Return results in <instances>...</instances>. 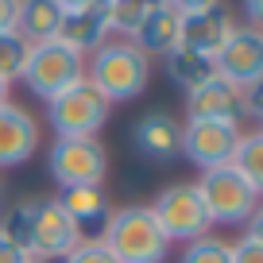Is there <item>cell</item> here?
<instances>
[{
	"instance_id": "4",
	"label": "cell",
	"mask_w": 263,
	"mask_h": 263,
	"mask_svg": "<svg viewBox=\"0 0 263 263\" xmlns=\"http://www.w3.org/2000/svg\"><path fill=\"white\" fill-rule=\"evenodd\" d=\"M147 209H151V217L159 221V229H163V236L171 240V244L174 240L190 244V240H197V236H209V229H213L197 182H171V186H163L151 197Z\"/></svg>"
},
{
	"instance_id": "17",
	"label": "cell",
	"mask_w": 263,
	"mask_h": 263,
	"mask_svg": "<svg viewBox=\"0 0 263 263\" xmlns=\"http://www.w3.org/2000/svg\"><path fill=\"white\" fill-rule=\"evenodd\" d=\"M244 116V93L236 85H229L224 78H213L209 85H201L197 93L186 97V120H229L240 124Z\"/></svg>"
},
{
	"instance_id": "5",
	"label": "cell",
	"mask_w": 263,
	"mask_h": 263,
	"mask_svg": "<svg viewBox=\"0 0 263 263\" xmlns=\"http://www.w3.org/2000/svg\"><path fill=\"white\" fill-rule=\"evenodd\" d=\"M197 190H201V201L209 209V221L224 224V229H244L252 221V213L259 209V194L248 186V178L232 163L205 171L197 178Z\"/></svg>"
},
{
	"instance_id": "16",
	"label": "cell",
	"mask_w": 263,
	"mask_h": 263,
	"mask_svg": "<svg viewBox=\"0 0 263 263\" xmlns=\"http://www.w3.org/2000/svg\"><path fill=\"white\" fill-rule=\"evenodd\" d=\"M178 35H182V12L178 0H159L151 4L147 16H143V27L136 31V47L147 58H166L171 50H178Z\"/></svg>"
},
{
	"instance_id": "1",
	"label": "cell",
	"mask_w": 263,
	"mask_h": 263,
	"mask_svg": "<svg viewBox=\"0 0 263 263\" xmlns=\"http://www.w3.org/2000/svg\"><path fill=\"white\" fill-rule=\"evenodd\" d=\"M85 78L101 89L108 105L136 101L151 82V58L128 39H108L85 58Z\"/></svg>"
},
{
	"instance_id": "13",
	"label": "cell",
	"mask_w": 263,
	"mask_h": 263,
	"mask_svg": "<svg viewBox=\"0 0 263 263\" xmlns=\"http://www.w3.org/2000/svg\"><path fill=\"white\" fill-rule=\"evenodd\" d=\"M82 240H101L112 221V197L105 186H66L54 197Z\"/></svg>"
},
{
	"instance_id": "19",
	"label": "cell",
	"mask_w": 263,
	"mask_h": 263,
	"mask_svg": "<svg viewBox=\"0 0 263 263\" xmlns=\"http://www.w3.org/2000/svg\"><path fill=\"white\" fill-rule=\"evenodd\" d=\"M166 62V74H171V82L178 85L182 93H197L201 85H209L217 78V66H213V58H205V54H194V50H171V54L163 58Z\"/></svg>"
},
{
	"instance_id": "22",
	"label": "cell",
	"mask_w": 263,
	"mask_h": 263,
	"mask_svg": "<svg viewBox=\"0 0 263 263\" xmlns=\"http://www.w3.org/2000/svg\"><path fill=\"white\" fill-rule=\"evenodd\" d=\"M31 221H35V197H27V201H20V205H12L8 213H4L0 236L12 240V244L24 248V252H31Z\"/></svg>"
},
{
	"instance_id": "18",
	"label": "cell",
	"mask_w": 263,
	"mask_h": 263,
	"mask_svg": "<svg viewBox=\"0 0 263 263\" xmlns=\"http://www.w3.org/2000/svg\"><path fill=\"white\" fill-rule=\"evenodd\" d=\"M58 24H62V0H20V24L16 35L35 43L58 39Z\"/></svg>"
},
{
	"instance_id": "9",
	"label": "cell",
	"mask_w": 263,
	"mask_h": 263,
	"mask_svg": "<svg viewBox=\"0 0 263 263\" xmlns=\"http://www.w3.org/2000/svg\"><path fill=\"white\" fill-rule=\"evenodd\" d=\"M182 12V35L178 47L194 50V54L217 58V50L224 47V39L236 27V16H229L224 4H213V0H190V4H178Z\"/></svg>"
},
{
	"instance_id": "23",
	"label": "cell",
	"mask_w": 263,
	"mask_h": 263,
	"mask_svg": "<svg viewBox=\"0 0 263 263\" xmlns=\"http://www.w3.org/2000/svg\"><path fill=\"white\" fill-rule=\"evenodd\" d=\"M27 54H31V43H27V39H20L16 31L0 35V78H4V82H8V85L24 78Z\"/></svg>"
},
{
	"instance_id": "14",
	"label": "cell",
	"mask_w": 263,
	"mask_h": 263,
	"mask_svg": "<svg viewBox=\"0 0 263 263\" xmlns=\"http://www.w3.org/2000/svg\"><path fill=\"white\" fill-rule=\"evenodd\" d=\"M43 143V128L24 105L8 101V105L0 108V171H8V166H20L39 151Z\"/></svg>"
},
{
	"instance_id": "29",
	"label": "cell",
	"mask_w": 263,
	"mask_h": 263,
	"mask_svg": "<svg viewBox=\"0 0 263 263\" xmlns=\"http://www.w3.org/2000/svg\"><path fill=\"white\" fill-rule=\"evenodd\" d=\"M0 263H35L31 252H24V248H16L12 240L0 236Z\"/></svg>"
},
{
	"instance_id": "7",
	"label": "cell",
	"mask_w": 263,
	"mask_h": 263,
	"mask_svg": "<svg viewBox=\"0 0 263 263\" xmlns=\"http://www.w3.org/2000/svg\"><path fill=\"white\" fill-rule=\"evenodd\" d=\"M47 171L58 182V190L66 186H105L108 174V147L101 140H54L47 155Z\"/></svg>"
},
{
	"instance_id": "11",
	"label": "cell",
	"mask_w": 263,
	"mask_h": 263,
	"mask_svg": "<svg viewBox=\"0 0 263 263\" xmlns=\"http://www.w3.org/2000/svg\"><path fill=\"white\" fill-rule=\"evenodd\" d=\"M213 66H217V78H224L236 89H248L252 82L263 78V35L252 31L248 24H236L232 35L224 39V47L217 50Z\"/></svg>"
},
{
	"instance_id": "30",
	"label": "cell",
	"mask_w": 263,
	"mask_h": 263,
	"mask_svg": "<svg viewBox=\"0 0 263 263\" xmlns=\"http://www.w3.org/2000/svg\"><path fill=\"white\" fill-rule=\"evenodd\" d=\"M240 12H244V24L252 27V31H259V35H263V0H248Z\"/></svg>"
},
{
	"instance_id": "27",
	"label": "cell",
	"mask_w": 263,
	"mask_h": 263,
	"mask_svg": "<svg viewBox=\"0 0 263 263\" xmlns=\"http://www.w3.org/2000/svg\"><path fill=\"white\" fill-rule=\"evenodd\" d=\"M240 93H244V116H252V120L263 124V78L252 82L248 89H240Z\"/></svg>"
},
{
	"instance_id": "2",
	"label": "cell",
	"mask_w": 263,
	"mask_h": 263,
	"mask_svg": "<svg viewBox=\"0 0 263 263\" xmlns=\"http://www.w3.org/2000/svg\"><path fill=\"white\" fill-rule=\"evenodd\" d=\"M101 240L116 255V263H166V255H171V240L163 236L147 205L112 209V221Z\"/></svg>"
},
{
	"instance_id": "8",
	"label": "cell",
	"mask_w": 263,
	"mask_h": 263,
	"mask_svg": "<svg viewBox=\"0 0 263 263\" xmlns=\"http://www.w3.org/2000/svg\"><path fill=\"white\" fill-rule=\"evenodd\" d=\"M240 124L229 120H182V151L197 171H217V166H229L236 159L240 147Z\"/></svg>"
},
{
	"instance_id": "6",
	"label": "cell",
	"mask_w": 263,
	"mask_h": 263,
	"mask_svg": "<svg viewBox=\"0 0 263 263\" xmlns=\"http://www.w3.org/2000/svg\"><path fill=\"white\" fill-rule=\"evenodd\" d=\"M82 78H85V58L78 54V50L62 47L58 39H50V43H35L31 47L20 82H24L39 101H50L62 89H70L74 82H82Z\"/></svg>"
},
{
	"instance_id": "24",
	"label": "cell",
	"mask_w": 263,
	"mask_h": 263,
	"mask_svg": "<svg viewBox=\"0 0 263 263\" xmlns=\"http://www.w3.org/2000/svg\"><path fill=\"white\" fill-rule=\"evenodd\" d=\"M178 263H232V244L229 240H221V236H197V240H190L186 248H182V255H178Z\"/></svg>"
},
{
	"instance_id": "20",
	"label": "cell",
	"mask_w": 263,
	"mask_h": 263,
	"mask_svg": "<svg viewBox=\"0 0 263 263\" xmlns=\"http://www.w3.org/2000/svg\"><path fill=\"white\" fill-rule=\"evenodd\" d=\"M151 0H108L105 16H108V35L116 39H136V31L143 27V16H147Z\"/></svg>"
},
{
	"instance_id": "21",
	"label": "cell",
	"mask_w": 263,
	"mask_h": 263,
	"mask_svg": "<svg viewBox=\"0 0 263 263\" xmlns=\"http://www.w3.org/2000/svg\"><path fill=\"white\" fill-rule=\"evenodd\" d=\"M240 174L248 178V186L259 194L263 201V128L259 132H244L240 136V147H236V159H232Z\"/></svg>"
},
{
	"instance_id": "15",
	"label": "cell",
	"mask_w": 263,
	"mask_h": 263,
	"mask_svg": "<svg viewBox=\"0 0 263 263\" xmlns=\"http://www.w3.org/2000/svg\"><path fill=\"white\" fill-rule=\"evenodd\" d=\"M132 147L151 163H166L182 151V120L171 112H143L132 124Z\"/></svg>"
},
{
	"instance_id": "26",
	"label": "cell",
	"mask_w": 263,
	"mask_h": 263,
	"mask_svg": "<svg viewBox=\"0 0 263 263\" xmlns=\"http://www.w3.org/2000/svg\"><path fill=\"white\" fill-rule=\"evenodd\" d=\"M232 263H263V244L240 236L236 244H232Z\"/></svg>"
},
{
	"instance_id": "32",
	"label": "cell",
	"mask_w": 263,
	"mask_h": 263,
	"mask_svg": "<svg viewBox=\"0 0 263 263\" xmlns=\"http://www.w3.org/2000/svg\"><path fill=\"white\" fill-rule=\"evenodd\" d=\"M8 101H12V85H8V82H4V78H0V108L8 105Z\"/></svg>"
},
{
	"instance_id": "10",
	"label": "cell",
	"mask_w": 263,
	"mask_h": 263,
	"mask_svg": "<svg viewBox=\"0 0 263 263\" xmlns=\"http://www.w3.org/2000/svg\"><path fill=\"white\" fill-rule=\"evenodd\" d=\"M82 244L78 229L62 213L54 197H35V221H31V259L35 263H62Z\"/></svg>"
},
{
	"instance_id": "28",
	"label": "cell",
	"mask_w": 263,
	"mask_h": 263,
	"mask_svg": "<svg viewBox=\"0 0 263 263\" xmlns=\"http://www.w3.org/2000/svg\"><path fill=\"white\" fill-rule=\"evenodd\" d=\"M20 24V0H0V35L16 31Z\"/></svg>"
},
{
	"instance_id": "33",
	"label": "cell",
	"mask_w": 263,
	"mask_h": 263,
	"mask_svg": "<svg viewBox=\"0 0 263 263\" xmlns=\"http://www.w3.org/2000/svg\"><path fill=\"white\" fill-rule=\"evenodd\" d=\"M0 201H4V178H0Z\"/></svg>"
},
{
	"instance_id": "31",
	"label": "cell",
	"mask_w": 263,
	"mask_h": 263,
	"mask_svg": "<svg viewBox=\"0 0 263 263\" xmlns=\"http://www.w3.org/2000/svg\"><path fill=\"white\" fill-rule=\"evenodd\" d=\"M244 236H248V240H259V244H263V201H259V209L252 213V221L244 224Z\"/></svg>"
},
{
	"instance_id": "3",
	"label": "cell",
	"mask_w": 263,
	"mask_h": 263,
	"mask_svg": "<svg viewBox=\"0 0 263 263\" xmlns=\"http://www.w3.org/2000/svg\"><path fill=\"white\" fill-rule=\"evenodd\" d=\"M108 112L112 105L101 97V89L89 78L74 82L70 89L47 101V120L58 140H97V132L108 124Z\"/></svg>"
},
{
	"instance_id": "25",
	"label": "cell",
	"mask_w": 263,
	"mask_h": 263,
	"mask_svg": "<svg viewBox=\"0 0 263 263\" xmlns=\"http://www.w3.org/2000/svg\"><path fill=\"white\" fill-rule=\"evenodd\" d=\"M62 263H116V255L105 248V240H82Z\"/></svg>"
},
{
	"instance_id": "12",
	"label": "cell",
	"mask_w": 263,
	"mask_h": 263,
	"mask_svg": "<svg viewBox=\"0 0 263 263\" xmlns=\"http://www.w3.org/2000/svg\"><path fill=\"white\" fill-rule=\"evenodd\" d=\"M58 43L89 58L97 47L108 43V16L97 0H62V24H58Z\"/></svg>"
}]
</instances>
